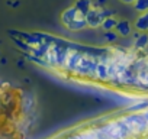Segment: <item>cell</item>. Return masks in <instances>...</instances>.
Segmentation results:
<instances>
[{"label":"cell","mask_w":148,"mask_h":139,"mask_svg":"<svg viewBox=\"0 0 148 139\" xmlns=\"http://www.w3.org/2000/svg\"><path fill=\"white\" fill-rule=\"evenodd\" d=\"M73 6L76 7V9L79 10V13L83 15L84 18H86V15L95 7V5H93L92 0H76V3H74Z\"/></svg>","instance_id":"6"},{"label":"cell","mask_w":148,"mask_h":139,"mask_svg":"<svg viewBox=\"0 0 148 139\" xmlns=\"http://www.w3.org/2000/svg\"><path fill=\"white\" fill-rule=\"evenodd\" d=\"M109 57H110V54L100 55V61L97 64L96 76H95L96 81H109Z\"/></svg>","instance_id":"4"},{"label":"cell","mask_w":148,"mask_h":139,"mask_svg":"<svg viewBox=\"0 0 148 139\" xmlns=\"http://www.w3.org/2000/svg\"><path fill=\"white\" fill-rule=\"evenodd\" d=\"M134 9L136 12H141V13L148 12V0H136L134 3Z\"/></svg>","instance_id":"11"},{"label":"cell","mask_w":148,"mask_h":139,"mask_svg":"<svg viewBox=\"0 0 148 139\" xmlns=\"http://www.w3.org/2000/svg\"><path fill=\"white\" fill-rule=\"evenodd\" d=\"M112 16V12L110 10H105V9H100V7H93L87 15H86V22H87V26L89 28H100L103 20L106 18Z\"/></svg>","instance_id":"3"},{"label":"cell","mask_w":148,"mask_h":139,"mask_svg":"<svg viewBox=\"0 0 148 139\" xmlns=\"http://www.w3.org/2000/svg\"><path fill=\"white\" fill-rule=\"evenodd\" d=\"M118 22L119 20H116L113 16H109V18H106L105 20H103V23H102V29L105 31V32H109V31H115V28H116V25H118Z\"/></svg>","instance_id":"10"},{"label":"cell","mask_w":148,"mask_h":139,"mask_svg":"<svg viewBox=\"0 0 148 139\" xmlns=\"http://www.w3.org/2000/svg\"><path fill=\"white\" fill-rule=\"evenodd\" d=\"M100 55L99 54L89 52V51H84L83 59H82V62H80V65L77 68V71H76V76L86 77V78H93L95 80L96 68H97V64L100 61Z\"/></svg>","instance_id":"1"},{"label":"cell","mask_w":148,"mask_h":139,"mask_svg":"<svg viewBox=\"0 0 148 139\" xmlns=\"http://www.w3.org/2000/svg\"><path fill=\"white\" fill-rule=\"evenodd\" d=\"M121 2H122V3H125V5H134V3L136 2V0H121Z\"/></svg>","instance_id":"13"},{"label":"cell","mask_w":148,"mask_h":139,"mask_svg":"<svg viewBox=\"0 0 148 139\" xmlns=\"http://www.w3.org/2000/svg\"><path fill=\"white\" fill-rule=\"evenodd\" d=\"M103 38H105V41H108V42H115L116 38H118V35H116L113 31H109V32H105Z\"/></svg>","instance_id":"12"},{"label":"cell","mask_w":148,"mask_h":139,"mask_svg":"<svg viewBox=\"0 0 148 139\" xmlns=\"http://www.w3.org/2000/svg\"><path fill=\"white\" fill-rule=\"evenodd\" d=\"M135 29L141 33H145L148 32V12L145 13H141L136 19H135V23H134Z\"/></svg>","instance_id":"7"},{"label":"cell","mask_w":148,"mask_h":139,"mask_svg":"<svg viewBox=\"0 0 148 139\" xmlns=\"http://www.w3.org/2000/svg\"><path fill=\"white\" fill-rule=\"evenodd\" d=\"M115 31L121 36H129L132 33V25L128 20H119L118 25H116V28H115Z\"/></svg>","instance_id":"9"},{"label":"cell","mask_w":148,"mask_h":139,"mask_svg":"<svg viewBox=\"0 0 148 139\" xmlns=\"http://www.w3.org/2000/svg\"><path fill=\"white\" fill-rule=\"evenodd\" d=\"M135 41H134V48L136 51H144L148 46V35L147 33H135L134 35Z\"/></svg>","instance_id":"8"},{"label":"cell","mask_w":148,"mask_h":139,"mask_svg":"<svg viewBox=\"0 0 148 139\" xmlns=\"http://www.w3.org/2000/svg\"><path fill=\"white\" fill-rule=\"evenodd\" d=\"M125 120V123L128 125V127L132 130V133L135 135V138L139 136H145L148 135V120L145 117L144 113H131L122 117Z\"/></svg>","instance_id":"2"},{"label":"cell","mask_w":148,"mask_h":139,"mask_svg":"<svg viewBox=\"0 0 148 139\" xmlns=\"http://www.w3.org/2000/svg\"><path fill=\"white\" fill-rule=\"evenodd\" d=\"M83 15H80L79 13V10L74 7V6H70V7H67L62 13H61V22H62V25L68 29L74 22H76L79 18H82Z\"/></svg>","instance_id":"5"}]
</instances>
